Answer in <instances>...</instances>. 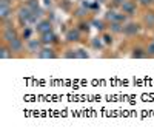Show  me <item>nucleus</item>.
Segmentation results:
<instances>
[{
  "mask_svg": "<svg viewBox=\"0 0 154 136\" xmlns=\"http://www.w3.org/2000/svg\"><path fill=\"white\" fill-rule=\"evenodd\" d=\"M16 19L20 27H26V25H32L34 27V12L25 3H22L16 8Z\"/></svg>",
  "mask_w": 154,
  "mask_h": 136,
  "instance_id": "nucleus-1",
  "label": "nucleus"
},
{
  "mask_svg": "<svg viewBox=\"0 0 154 136\" xmlns=\"http://www.w3.org/2000/svg\"><path fill=\"white\" fill-rule=\"evenodd\" d=\"M20 37V30L16 28L14 22L11 20H6V22H2V42L3 43H11L14 39Z\"/></svg>",
  "mask_w": 154,
  "mask_h": 136,
  "instance_id": "nucleus-2",
  "label": "nucleus"
},
{
  "mask_svg": "<svg viewBox=\"0 0 154 136\" xmlns=\"http://www.w3.org/2000/svg\"><path fill=\"white\" fill-rule=\"evenodd\" d=\"M143 27L142 23H140V20H136V19H128L123 25V33L122 36L126 37V39H136V37L142 33Z\"/></svg>",
  "mask_w": 154,
  "mask_h": 136,
  "instance_id": "nucleus-3",
  "label": "nucleus"
},
{
  "mask_svg": "<svg viewBox=\"0 0 154 136\" xmlns=\"http://www.w3.org/2000/svg\"><path fill=\"white\" fill-rule=\"evenodd\" d=\"M16 16V8L12 5V0H0V22L11 20Z\"/></svg>",
  "mask_w": 154,
  "mask_h": 136,
  "instance_id": "nucleus-4",
  "label": "nucleus"
},
{
  "mask_svg": "<svg viewBox=\"0 0 154 136\" xmlns=\"http://www.w3.org/2000/svg\"><path fill=\"white\" fill-rule=\"evenodd\" d=\"M139 20H140V23H142L143 30L154 33V8L142 9V14H140Z\"/></svg>",
  "mask_w": 154,
  "mask_h": 136,
  "instance_id": "nucleus-5",
  "label": "nucleus"
},
{
  "mask_svg": "<svg viewBox=\"0 0 154 136\" xmlns=\"http://www.w3.org/2000/svg\"><path fill=\"white\" fill-rule=\"evenodd\" d=\"M119 9L123 12L128 19H134L139 14L140 6H139V3L136 2V0H125V2L119 6Z\"/></svg>",
  "mask_w": 154,
  "mask_h": 136,
  "instance_id": "nucleus-6",
  "label": "nucleus"
},
{
  "mask_svg": "<svg viewBox=\"0 0 154 136\" xmlns=\"http://www.w3.org/2000/svg\"><path fill=\"white\" fill-rule=\"evenodd\" d=\"M103 19L108 23H111V22H122V23H125L128 20V17L123 14L119 8H116V6H111V8L106 9V12L103 14Z\"/></svg>",
  "mask_w": 154,
  "mask_h": 136,
  "instance_id": "nucleus-7",
  "label": "nucleus"
},
{
  "mask_svg": "<svg viewBox=\"0 0 154 136\" xmlns=\"http://www.w3.org/2000/svg\"><path fill=\"white\" fill-rule=\"evenodd\" d=\"M83 33L77 28V27H71L69 30H66L65 33V42L68 45H75V43H82L83 42Z\"/></svg>",
  "mask_w": 154,
  "mask_h": 136,
  "instance_id": "nucleus-8",
  "label": "nucleus"
},
{
  "mask_svg": "<svg viewBox=\"0 0 154 136\" xmlns=\"http://www.w3.org/2000/svg\"><path fill=\"white\" fill-rule=\"evenodd\" d=\"M42 46H43V43H42V40H40V37H32V39H29V40H26L25 42V49H26V56H32V57H35L37 56V53L42 49Z\"/></svg>",
  "mask_w": 154,
  "mask_h": 136,
  "instance_id": "nucleus-9",
  "label": "nucleus"
},
{
  "mask_svg": "<svg viewBox=\"0 0 154 136\" xmlns=\"http://www.w3.org/2000/svg\"><path fill=\"white\" fill-rule=\"evenodd\" d=\"M37 59H42V60H49V59H59L60 57V53L57 46H48V45H43L42 49L37 53L35 56Z\"/></svg>",
  "mask_w": 154,
  "mask_h": 136,
  "instance_id": "nucleus-10",
  "label": "nucleus"
},
{
  "mask_svg": "<svg viewBox=\"0 0 154 136\" xmlns=\"http://www.w3.org/2000/svg\"><path fill=\"white\" fill-rule=\"evenodd\" d=\"M34 28H35V34H37V36H42V34H45V33L54 31V23H53V20L43 17L42 20H38V22L34 25Z\"/></svg>",
  "mask_w": 154,
  "mask_h": 136,
  "instance_id": "nucleus-11",
  "label": "nucleus"
},
{
  "mask_svg": "<svg viewBox=\"0 0 154 136\" xmlns=\"http://www.w3.org/2000/svg\"><path fill=\"white\" fill-rule=\"evenodd\" d=\"M9 48H11V51L14 53L16 57H23V56H26V49H25V40L22 39V36L17 37V39H14L11 43H8Z\"/></svg>",
  "mask_w": 154,
  "mask_h": 136,
  "instance_id": "nucleus-12",
  "label": "nucleus"
},
{
  "mask_svg": "<svg viewBox=\"0 0 154 136\" xmlns=\"http://www.w3.org/2000/svg\"><path fill=\"white\" fill-rule=\"evenodd\" d=\"M40 37V40L43 45H48V46H59L60 45V37L56 31H49V33H45Z\"/></svg>",
  "mask_w": 154,
  "mask_h": 136,
  "instance_id": "nucleus-13",
  "label": "nucleus"
},
{
  "mask_svg": "<svg viewBox=\"0 0 154 136\" xmlns=\"http://www.w3.org/2000/svg\"><path fill=\"white\" fill-rule=\"evenodd\" d=\"M91 25H93V28H94L99 34H102L103 31L108 30V22H106L103 17L99 19V17H96V16H91Z\"/></svg>",
  "mask_w": 154,
  "mask_h": 136,
  "instance_id": "nucleus-14",
  "label": "nucleus"
},
{
  "mask_svg": "<svg viewBox=\"0 0 154 136\" xmlns=\"http://www.w3.org/2000/svg\"><path fill=\"white\" fill-rule=\"evenodd\" d=\"M89 48L96 49V51H103V49L106 48V45H105V42H103V39H102L100 34L89 39Z\"/></svg>",
  "mask_w": 154,
  "mask_h": 136,
  "instance_id": "nucleus-15",
  "label": "nucleus"
},
{
  "mask_svg": "<svg viewBox=\"0 0 154 136\" xmlns=\"http://www.w3.org/2000/svg\"><path fill=\"white\" fill-rule=\"evenodd\" d=\"M75 27L79 28L83 34H88L89 31H91L93 25H91V17H85V19H77V23Z\"/></svg>",
  "mask_w": 154,
  "mask_h": 136,
  "instance_id": "nucleus-16",
  "label": "nucleus"
},
{
  "mask_svg": "<svg viewBox=\"0 0 154 136\" xmlns=\"http://www.w3.org/2000/svg\"><path fill=\"white\" fill-rule=\"evenodd\" d=\"M133 59H145L146 53H145V45H134L131 48V54Z\"/></svg>",
  "mask_w": 154,
  "mask_h": 136,
  "instance_id": "nucleus-17",
  "label": "nucleus"
},
{
  "mask_svg": "<svg viewBox=\"0 0 154 136\" xmlns=\"http://www.w3.org/2000/svg\"><path fill=\"white\" fill-rule=\"evenodd\" d=\"M34 34H35V28L32 27V25H26V27H22V30H20V36H22V39H23L25 42L29 40V39H32Z\"/></svg>",
  "mask_w": 154,
  "mask_h": 136,
  "instance_id": "nucleus-18",
  "label": "nucleus"
},
{
  "mask_svg": "<svg viewBox=\"0 0 154 136\" xmlns=\"http://www.w3.org/2000/svg\"><path fill=\"white\" fill-rule=\"evenodd\" d=\"M72 16L75 17V19H85V17H91V11L89 9H86L85 6H82V5H79L77 8H74L72 9Z\"/></svg>",
  "mask_w": 154,
  "mask_h": 136,
  "instance_id": "nucleus-19",
  "label": "nucleus"
},
{
  "mask_svg": "<svg viewBox=\"0 0 154 136\" xmlns=\"http://www.w3.org/2000/svg\"><path fill=\"white\" fill-rule=\"evenodd\" d=\"M14 57H16V56H14V53L11 51L9 45L2 42V46H0V59L6 60V59H14Z\"/></svg>",
  "mask_w": 154,
  "mask_h": 136,
  "instance_id": "nucleus-20",
  "label": "nucleus"
},
{
  "mask_svg": "<svg viewBox=\"0 0 154 136\" xmlns=\"http://www.w3.org/2000/svg\"><path fill=\"white\" fill-rule=\"evenodd\" d=\"M123 25H125V23H122V22H111V23H108V31H111V33L116 34V36H122V33H123Z\"/></svg>",
  "mask_w": 154,
  "mask_h": 136,
  "instance_id": "nucleus-21",
  "label": "nucleus"
},
{
  "mask_svg": "<svg viewBox=\"0 0 154 136\" xmlns=\"http://www.w3.org/2000/svg\"><path fill=\"white\" fill-rule=\"evenodd\" d=\"M102 36V39H103V42H105V45H106V48H109V46H112L114 45V39H116V34H112L111 31H103V33H102L100 34Z\"/></svg>",
  "mask_w": 154,
  "mask_h": 136,
  "instance_id": "nucleus-22",
  "label": "nucleus"
},
{
  "mask_svg": "<svg viewBox=\"0 0 154 136\" xmlns=\"http://www.w3.org/2000/svg\"><path fill=\"white\" fill-rule=\"evenodd\" d=\"M60 57H63V59H77V49H75L74 46L65 48V49L60 53Z\"/></svg>",
  "mask_w": 154,
  "mask_h": 136,
  "instance_id": "nucleus-23",
  "label": "nucleus"
},
{
  "mask_svg": "<svg viewBox=\"0 0 154 136\" xmlns=\"http://www.w3.org/2000/svg\"><path fill=\"white\" fill-rule=\"evenodd\" d=\"M145 53H146V57L154 59V39H151L145 43Z\"/></svg>",
  "mask_w": 154,
  "mask_h": 136,
  "instance_id": "nucleus-24",
  "label": "nucleus"
},
{
  "mask_svg": "<svg viewBox=\"0 0 154 136\" xmlns=\"http://www.w3.org/2000/svg\"><path fill=\"white\" fill-rule=\"evenodd\" d=\"M139 3L140 9H148V8H154V0H136Z\"/></svg>",
  "mask_w": 154,
  "mask_h": 136,
  "instance_id": "nucleus-25",
  "label": "nucleus"
},
{
  "mask_svg": "<svg viewBox=\"0 0 154 136\" xmlns=\"http://www.w3.org/2000/svg\"><path fill=\"white\" fill-rule=\"evenodd\" d=\"M75 49H77V59H88L89 57V53L85 48H75Z\"/></svg>",
  "mask_w": 154,
  "mask_h": 136,
  "instance_id": "nucleus-26",
  "label": "nucleus"
},
{
  "mask_svg": "<svg viewBox=\"0 0 154 136\" xmlns=\"http://www.w3.org/2000/svg\"><path fill=\"white\" fill-rule=\"evenodd\" d=\"M109 2H111V6H116V8H119L123 2H125V0H109Z\"/></svg>",
  "mask_w": 154,
  "mask_h": 136,
  "instance_id": "nucleus-27",
  "label": "nucleus"
}]
</instances>
